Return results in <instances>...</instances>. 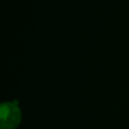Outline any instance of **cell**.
<instances>
[{
	"mask_svg": "<svg viewBox=\"0 0 129 129\" xmlns=\"http://www.w3.org/2000/svg\"><path fill=\"white\" fill-rule=\"evenodd\" d=\"M21 120V113L17 101L3 103L0 106V128L15 129Z\"/></svg>",
	"mask_w": 129,
	"mask_h": 129,
	"instance_id": "6da1fadb",
	"label": "cell"
}]
</instances>
